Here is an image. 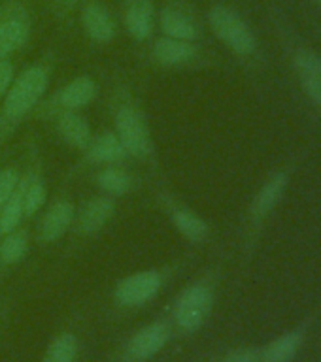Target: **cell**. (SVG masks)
Listing matches in <instances>:
<instances>
[{"mask_svg": "<svg viewBox=\"0 0 321 362\" xmlns=\"http://www.w3.org/2000/svg\"><path fill=\"white\" fill-rule=\"evenodd\" d=\"M30 36L27 11L19 6H6L0 10V61L21 49Z\"/></svg>", "mask_w": 321, "mask_h": 362, "instance_id": "obj_6", "label": "cell"}, {"mask_svg": "<svg viewBox=\"0 0 321 362\" xmlns=\"http://www.w3.org/2000/svg\"><path fill=\"white\" fill-rule=\"evenodd\" d=\"M27 177H21L16 192L8 198V202L0 208V236L10 234L11 230L19 228L25 219V209H23V194H25Z\"/></svg>", "mask_w": 321, "mask_h": 362, "instance_id": "obj_20", "label": "cell"}, {"mask_svg": "<svg viewBox=\"0 0 321 362\" xmlns=\"http://www.w3.org/2000/svg\"><path fill=\"white\" fill-rule=\"evenodd\" d=\"M76 219V206L70 200H57L42 217L38 228V240L42 243H53L74 225Z\"/></svg>", "mask_w": 321, "mask_h": 362, "instance_id": "obj_8", "label": "cell"}, {"mask_svg": "<svg viewBox=\"0 0 321 362\" xmlns=\"http://www.w3.org/2000/svg\"><path fill=\"white\" fill-rule=\"evenodd\" d=\"M303 334L300 332H288L274 339L272 344L266 345L263 353V362H289L299 351Z\"/></svg>", "mask_w": 321, "mask_h": 362, "instance_id": "obj_22", "label": "cell"}, {"mask_svg": "<svg viewBox=\"0 0 321 362\" xmlns=\"http://www.w3.org/2000/svg\"><path fill=\"white\" fill-rule=\"evenodd\" d=\"M163 279L155 270H144L123 277L113 288V300L123 308H138L155 298L161 291Z\"/></svg>", "mask_w": 321, "mask_h": 362, "instance_id": "obj_5", "label": "cell"}, {"mask_svg": "<svg viewBox=\"0 0 321 362\" xmlns=\"http://www.w3.org/2000/svg\"><path fill=\"white\" fill-rule=\"evenodd\" d=\"M81 25L85 34L96 44H108L116 36V23L110 11L102 4L91 2L81 11Z\"/></svg>", "mask_w": 321, "mask_h": 362, "instance_id": "obj_13", "label": "cell"}, {"mask_svg": "<svg viewBox=\"0 0 321 362\" xmlns=\"http://www.w3.org/2000/svg\"><path fill=\"white\" fill-rule=\"evenodd\" d=\"M223 362H261L259 353L254 349H235L223 358Z\"/></svg>", "mask_w": 321, "mask_h": 362, "instance_id": "obj_28", "label": "cell"}, {"mask_svg": "<svg viewBox=\"0 0 321 362\" xmlns=\"http://www.w3.org/2000/svg\"><path fill=\"white\" fill-rule=\"evenodd\" d=\"M113 211H116V200L112 197L101 194V197L91 198L74 219L76 230L84 236L101 232L106 226L108 221L112 219Z\"/></svg>", "mask_w": 321, "mask_h": 362, "instance_id": "obj_9", "label": "cell"}, {"mask_svg": "<svg viewBox=\"0 0 321 362\" xmlns=\"http://www.w3.org/2000/svg\"><path fill=\"white\" fill-rule=\"evenodd\" d=\"M295 68L306 95L321 106V57L312 49H299L295 53Z\"/></svg>", "mask_w": 321, "mask_h": 362, "instance_id": "obj_14", "label": "cell"}, {"mask_svg": "<svg viewBox=\"0 0 321 362\" xmlns=\"http://www.w3.org/2000/svg\"><path fill=\"white\" fill-rule=\"evenodd\" d=\"M195 57H197V47L193 45V42L164 36L153 45V59L161 66H181L191 62Z\"/></svg>", "mask_w": 321, "mask_h": 362, "instance_id": "obj_15", "label": "cell"}, {"mask_svg": "<svg viewBox=\"0 0 321 362\" xmlns=\"http://www.w3.org/2000/svg\"><path fill=\"white\" fill-rule=\"evenodd\" d=\"M78 353V339L70 332L57 336L45 351L42 362H74Z\"/></svg>", "mask_w": 321, "mask_h": 362, "instance_id": "obj_24", "label": "cell"}, {"mask_svg": "<svg viewBox=\"0 0 321 362\" xmlns=\"http://www.w3.org/2000/svg\"><path fill=\"white\" fill-rule=\"evenodd\" d=\"M96 95H98V85L95 79H91L89 76H78V78L70 79L53 96L50 112L55 115L61 112H79L81 107L95 100Z\"/></svg>", "mask_w": 321, "mask_h": 362, "instance_id": "obj_7", "label": "cell"}, {"mask_svg": "<svg viewBox=\"0 0 321 362\" xmlns=\"http://www.w3.org/2000/svg\"><path fill=\"white\" fill-rule=\"evenodd\" d=\"M13 78H16V70H13L11 61H8V59L0 61V102L4 98L6 90L10 89Z\"/></svg>", "mask_w": 321, "mask_h": 362, "instance_id": "obj_27", "label": "cell"}, {"mask_svg": "<svg viewBox=\"0 0 321 362\" xmlns=\"http://www.w3.org/2000/svg\"><path fill=\"white\" fill-rule=\"evenodd\" d=\"M19 181H21V175H19V172L16 168L0 170V208L16 192Z\"/></svg>", "mask_w": 321, "mask_h": 362, "instance_id": "obj_26", "label": "cell"}, {"mask_svg": "<svg viewBox=\"0 0 321 362\" xmlns=\"http://www.w3.org/2000/svg\"><path fill=\"white\" fill-rule=\"evenodd\" d=\"M208 23L212 33L237 55L248 57L257 49V40L248 23L238 16L237 11L227 6H214L208 11Z\"/></svg>", "mask_w": 321, "mask_h": 362, "instance_id": "obj_2", "label": "cell"}, {"mask_svg": "<svg viewBox=\"0 0 321 362\" xmlns=\"http://www.w3.org/2000/svg\"><path fill=\"white\" fill-rule=\"evenodd\" d=\"M212 291L206 285H193L186 288L176 300L174 305V321L181 330H197L203 327V322L208 319L212 310Z\"/></svg>", "mask_w": 321, "mask_h": 362, "instance_id": "obj_4", "label": "cell"}, {"mask_svg": "<svg viewBox=\"0 0 321 362\" xmlns=\"http://www.w3.org/2000/svg\"><path fill=\"white\" fill-rule=\"evenodd\" d=\"M161 30L167 38L184 40V42H193L197 40L198 28L191 17L176 8H164L161 11Z\"/></svg>", "mask_w": 321, "mask_h": 362, "instance_id": "obj_17", "label": "cell"}, {"mask_svg": "<svg viewBox=\"0 0 321 362\" xmlns=\"http://www.w3.org/2000/svg\"><path fill=\"white\" fill-rule=\"evenodd\" d=\"M96 185L102 194H108L112 198L125 197L133 191V177L119 164H112V166H104L96 174Z\"/></svg>", "mask_w": 321, "mask_h": 362, "instance_id": "obj_19", "label": "cell"}, {"mask_svg": "<svg viewBox=\"0 0 321 362\" xmlns=\"http://www.w3.org/2000/svg\"><path fill=\"white\" fill-rule=\"evenodd\" d=\"M85 158L89 164L96 166H112V164H121L129 157L125 151L123 144L119 141L116 132H102L101 136H93L89 147L85 149Z\"/></svg>", "mask_w": 321, "mask_h": 362, "instance_id": "obj_11", "label": "cell"}, {"mask_svg": "<svg viewBox=\"0 0 321 362\" xmlns=\"http://www.w3.org/2000/svg\"><path fill=\"white\" fill-rule=\"evenodd\" d=\"M57 132L67 146L78 151H85L93 140L89 123L85 121L84 115H79V112L57 113Z\"/></svg>", "mask_w": 321, "mask_h": 362, "instance_id": "obj_12", "label": "cell"}, {"mask_svg": "<svg viewBox=\"0 0 321 362\" xmlns=\"http://www.w3.org/2000/svg\"><path fill=\"white\" fill-rule=\"evenodd\" d=\"M169 341V328L164 322H152L147 327L140 328L130 338L127 345V353L133 361H147L163 349Z\"/></svg>", "mask_w": 321, "mask_h": 362, "instance_id": "obj_10", "label": "cell"}, {"mask_svg": "<svg viewBox=\"0 0 321 362\" xmlns=\"http://www.w3.org/2000/svg\"><path fill=\"white\" fill-rule=\"evenodd\" d=\"M47 200V191H45L44 180L40 175H27V185H25V194H23V209L25 217H33L44 208Z\"/></svg>", "mask_w": 321, "mask_h": 362, "instance_id": "obj_25", "label": "cell"}, {"mask_svg": "<svg viewBox=\"0 0 321 362\" xmlns=\"http://www.w3.org/2000/svg\"><path fill=\"white\" fill-rule=\"evenodd\" d=\"M316 2H317V4H321V0H316Z\"/></svg>", "mask_w": 321, "mask_h": 362, "instance_id": "obj_30", "label": "cell"}, {"mask_svg": "<svg viewBox=\"0 0 321 362\" xmlns=\"http://www.w3.org/2000/svg\"><path fill=\"white\" fill-rule=\"evenodd\" d=\"M170 217H172V223L178 228V232L184 238H187L189 242L198 243L208 236L206 221L198 217L191 209L181 208V206H170Z\"/></svg>", "mask_w": 321, "mask_h": 362, "instance_id": "obj_18", "label": "cell"}, {"mask_svg": "<svg viewBox=\"0 0 321 362\" xmlns=\"http://www.w3.org/2000/svg\"><path fill=\"white\" fill-rule=\"evenodd\" d=\"M286 183H288V177H286L283 174H278L274 175V177H272V180L263 187V189H261V192L257 194L254 204V214L257 215V217L266 215L272 208H274V206H276L278 200L282 198Z\"/></svg>", "mask_w": 321, "mask_h": 362, "instance_id": "obj_23", "label": "cell"}, {"mask_svg": "<svg viewBox=\"0 0 321 362\" xmlns=\"http://www.w3.org/2000/svg\"><path fill=\"white\" fill-rule=\"evenodd\" d=\"M51 68L47 64H33L13 78L0 106V144H4L28 113L38 106L50 87Z\"/></svg>", "mask_w": 321, "mask_h": 362, "instance_id": "obj_1", "label": "cell"}, {"mask_svg": "<svg viewBox=\"0 0 321 362\" xmlns=\"http://www.w3.org/2000/svg\"><path fill=\"white\" fill-rule=\"evenodd\" d=\"M113 124H116L113 132L118 134L129 157L144 158L152 155V132L140 107H136L135 104H121L116 110Z\"/></svg>", "mask_w": 321, "mask_h": 362, "instance_id": "obj_3", "label": "cell"}, {"mask_svg": "<svg viewBox=\"0 0 321 362\" xmlns=\"http://www.w3.org/2000/svg\"><path fill=\"white\" fill-rule=\"evenodd\" d=\"M28 251V234L25 228H16L10 234H4L0 242V262L4 266H13L25 259Z\"/></svg>", "mask_w": 321, "mask_h": 362, "instance_id": "obj_21", "label": "cell"}, {"mask_svg": "<svg viewBox=\"0 0 321 362\" xmlns=\"http://www.w3.org/2000/svg\"><path fill=\"white\" fill-rule=\"evenodd\" d=\"M64 2H68V4H72V2H74V0H64Z\"/></svg>", "mask_w": 321, "mask_h": 362, "instance_id": "obj_29", "label": "cell"}, {"mask_svg": "<svg viewBox=\"0 0 321 362\" xmlns=\"http://www.w3.org/2000/svg\"><path fill=\"white\" fill-rule=\"evenodd\" d=\"M125 28L135 40L150 38L153 30L152 0H129L125 8Z\"/></svg>", "mask_w": 321, "mask_h": 362, "instance_id": "obj_16", "label": "cell"}]
</instances>
